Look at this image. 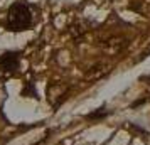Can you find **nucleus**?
Wrapping results in <instances>:
<instances>
[{
  "label": "nucleus",
  "instance_id": "obj_1",
  "mask_svg": "<svg viewBox=\"0 0 150 145\" xmlns=\"http://www.w3.org/2000/svg\"><path fill=\"white\" fill-rule=\"evenodd\" d=\"M8 30H14V32H22V30H27L32 25V12L29 5L25 4H12L10 8L7 12V22H5Z\"/></svg>",
  "mask_w": 150,
  "mask_h": 145
},
{
  "label": "nucleus",
  "instance_id": "obj_2",
  "mask_svg": "<svg viewBox=\"0 0 150 145\" xmlns=\"http://www.w3.org/2000/svg\"><path fill=\"white\" fill-rule=\"evenodd\" d=\"M21 66V54L15 51H7L0 56V71L4 73H15Z\"/></svg>",
  "mask_w": 150,
  "mask_h": 145
}]
</instances>
